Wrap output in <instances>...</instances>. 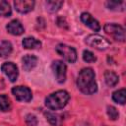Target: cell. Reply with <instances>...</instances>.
<instances>
[{"label": "cell", "instance_id": "16", "mask_svg": "<svg viewBox=\"0 0 126 126\" xmlns=\"http://www.w3.org/2000/svg\"><path fill=\"white\" fill-rule=\"evenodd\" d=\"M12 49H13V47H12L11 42L6 41V40L2 41L0 43V56H2V57L9 56L12 52Z\"/></svg>", "mask_w": 126, "mask_h": 126}, {"label": "cell", "instance_id": "8", "mask_svg": "<svg viewBox=\"0 0 126 126\" xmlns=\"http://www.w3.org/2000/svg\"><path fill=\"white\" fill-rule=\"evenodd\" d=\"M1 70L3 71V73L8 77V79L11 82H15L18 79L19 71H18L17 66L13 62H5L1 66Z\"/></svg>", "mask_w": 126, "mask_h": 126}, {"label": "cell", "instance_id": "20", "mask_svg": "<svg viewBox=\"0 0 126 126\" xmlns=\"http://www.w3.org/2000/svg\"><path fill=\"white\" fill-rule=\"evenodd\" d=\"M11 8L7 1L0 0V16L2 17H10L11 16Z\"/></svg>", "mask_w": 126, "mask_h": 126}, {"label": "cell", "instance_id": "13", "mask_svg": "<svg viewBox=\"0 0 126 126\" xmlns=\"http://www.w3.org/2000/svg\"><path fill=\"white\" fill-rule=\"evenodd\" d=\"M22 44L27 49H35L41 46V42L35 37H26L23 39Z\"/></svg>", "mask_w": 126, "mask_h": 126}, {"label": "cell", "instance_id": "7", "mask_svg": "<svg viewBox=\"0 0 126 126\" xmlns=\"http://www.w3.org/2000/svg\"><path fill=\"white\" fill-rule=\"evenodd\" d=\"M12 94L19 101H30L32 98V91L25 86H17L12 89Z\"/></svg>", "mask_w": 126, "mask_h": 126}, {"label": "cell", "instance_id": "18", "mask_svg": "<svg viewBox=\"0 0 126 126\" xmlns=\"http://www.w3.org/2000/svg\"><path fill=\"white\" fill-rule=\"evenodd\" d=\"M125 94H126L125 89H120V90L113 93L112 98L115 102L120 103V104H124L125 103Z\"/></svg>", "mask_w": 126, "mask_h": 126}, {"label": "cell", "instance_id": "11", "mask_svg": "<svg viewBox=\"0 0 126 126\" xmlns=\"http://www.w3.org/2000/svg\"><path fill=\"white\" fill-rule=\"evenodd\" d=\"M6 29H7V31L11 33V34H13V35H20V34H22L23 32H24V27L22 26V24H21V22L20 21H18V20H13V21H11L8 25H7V27H6Z\"/></svg>", "mask_w": 126, "mask_h": 126}, {"label": "cell", "instance_id": "15", "mask_svg": "<svg viewBox=\"0 0 126 126\" xmlns=\"http://www.w3.org/2000/svg\"><path fill=\"white\" fill-rule=\"evenodd\" d=\"M45 116L49 123L53 126H59L62 123V117L59 114L51 113V112H45Z\"/></svg>", "mask_w": 126, "mask_h": 126}, {"label": "cell", "instance_id": "24", "mask_svg": "<svg viewBox=\"0 0 126 126\" xmlns=\"http://www.w3.org/2000/svg\"><path fill=\"white\" fill-rule=\"evenodd\" d=\"M26 122L29 126H37V118L33 114H28L26 116Z\"/></svg>", "mask_w": 126, "mask_h": 126}, {"label": "cell", "instance_id": "10", "mask_svg": "<svg viewBox=\"0 0 126 126\" xmlns=\"http://www.w3.org/2000/svg\"><path fill=\"white\" fill-rule=\"evenodd\" d=\"M81 21L86 25L88 26L89 28H91L93 31L94 32H98L100 30V25L99 23L90 14V13H87V12H84L81 14Z\"/></svg>", "mask_w": 126, "mask_h": 126}, {"label": "cell", "instance_id": "12", "mask_svg": "<svg viewBox=\"0 0 126 126\" xmlns=\"http://www.w3.org/2000/svg\"><path fill=\"white\" fill-rule=\"evenodd\" d=\"M23 69L25 71H31L37 63V57L32 54H27L23 57Z\"/></svg>", "mask_w": 126, "mask_h": 126}, {"label": "cell", "instance_id": "3", "mask_svg": "<svg viewBox=\"0 0 126 126\" xmlns=\"http://www.w3.org/2000/svg\"><path fill=\"white\" fill-rule=\"evenodd\" d=\"M85 42L89 46H92L98 50H105L110 46V41L99 34H90L86 37Z\"/></svg>", "mask_w": 126, "mask_h": 126}, {"label": "cell", "instance_id": "22", "mask_svg": "<svg viewBox=\"0 0 126 126\" xmlns=\"http://www.w3.org/2000/svg\"><path fill=\"white\" fill-rule=\"evenodd\" d=\"M83 59H84V61H86L88 63H94L96 61V57L90 50H85L83 52Z\"/></svg>", "mask_w": 126, "mask_h": 126}, {"label": "cell", "instance_id": "2", "mask_svg": "<svg viewBox=\"0 0 126 126\" xmlns=\"http://www.w3.org/2000/svg\"><path fill=\"white\" fill-rule=\"evenodd\" d=\"M70 99V95L66 91L60 90L52 93L45 98V105L52 110H58L63 108Z\"/></svg>", "mask_w": 126, "mask_h": 126}, {"label": "cell", "instance_id": "23", "mask_svg": "<svg viewBox=\"0 0 126 126\" xmlns=\"http://www.w3.org/2000/svg\"><path fill=\"white\" fill-rule=\"evenodd\" d=\"M106 109H107V110H106V111H107V115L109 116V118H110L111 120H116V119L118 118L119 113H118L117 109H116L114 106H112V105H108Z\"/></svg>", "mask_w": 126, "mask_h": 126}, {"label": "cell", "instance_id": "9", "mask_svg": "<svg viewBox=\"0 0 126 126\" xmlns=\"http://www.w3.org/2000/svg\"><path fill=\"white\" fill-rule=\"evenodd\" d=\"M14 6L18 12H20L22 14H26V13H29L33 10L34 1H32V0H16V1H14Z\"/></svg>", "mask_w": 126, "mask_h": 126}, {"label": "cell", "instance_id": "5", "mask_svg": "<svg viewBox=\"0 0 126 126\" xmlns=\"http://www.w3.org/2000/svg\"><path fill=\"white\" fill-rule=\"evenodd\" d=\"M56 52L62 56L69 63H74L77 59V52L74 47L69 46L64 43H59L56 46Z\"/></svg>", "mask_w": 126, "mask_h": 126}, {"label": "cell", "instance_id": "14", "mask_svg": "<svg viewBox=\"0 0 126 126\" xmlns=\"http://www.w3.org/2000/svg\"><path fill=\"white\" fill-rule=\"evenodd\" d=\"M104 80H105V83H106L107 86H109V87H114V86H116V84L118 83L119 78H118V76H117L114 72L107 70V71L104 72Z\"/></svg>", "mask_w": 126, "mask_h": 126}, {"label": "cell", "instance_id": "17", "mask_svg": "<svg viewBox=\"0 0 126 126\" xmlns=\"http://www.w3.org/2000/svg\"><path fill=\"white\" fill-rule=\"evenodd\" d=\"M63 5V1H57V0H48L45 2L46 9L49 12H56L58 11L61 6Z\"/></svg>", "mask_w": 126, "mask_h": 126}, {"label": "cell", "instance_id": "1", "mask_svg": "<svg viewBox=\"0 0 126 126\" xmlns=\"http://www.w3.org/2000/svg\"><path fill=\"white\" fill-rule=\"evenodd\" d=\"M95 75L93 69H83L77 78V87L85 94H93L97 91V85L94 80Z\"/></svg>", "mask_w": 126, "mask_h": 126}, {"label": "cell", "instance_id": "4", "mask_svg": "<svg viewBox=\"0 0 126 126\" xmlns=\"http://www.w3.org/2000/svg\"><path fill=\"white\" fill-rule=\"evenodd\" d=\"M104 32L112 36L117 41H124L125 40V30L120 25L111 23V24H105L104 26Z\"/></svg>", "mask_w": 126, "mask_h": 126}, {"label": "cell", "instance_id": "6", "mask_svg": "<svg viewBox=\"0 0 126 126\" xmlns=\"http://www.w3.org/2000/svg\"><path fill=\"white\" fill-rule=\"evenodd\" d=\"M51 68L56 81L60 84L64 83L66 80V70H67L66 64L61 60H55L52 62Z\"/></svg>", "mask_w": 126, "mask_h": 126}, {"label": "cell", "instance_id": "19", "mask_svg": "<svg viewBox=\"0 0 126 126\" xmlns=\"http://www.w3.org/2000/svg\"><path fill=\"white\" fill-rule=\"evenodd\" d=\"M11 109V101L6 94H0V110L3 112Z\"/></svg>", "mask_w": 126, "mask_h": 126}, {"label": "cell", "instance_id": "21", "mask_svg": "<svg viewBox=\"0 0 126 126\" xmlns=\"http://www.w3.org/2000/svg\"><path fill=\"white\" fill-rule=\"evenodd\" d=\"M106 7L108 9H111V10H115V11H122L124 8V2L123 1H120V2H117V1H107L105 3Z\"/></svg>", "mask_w": 126, "mask_h": 126}]
</instances>
